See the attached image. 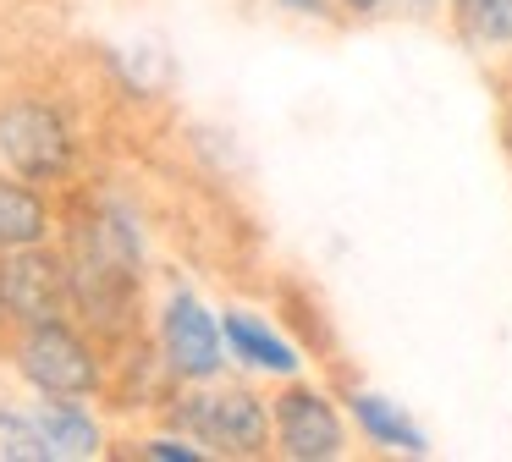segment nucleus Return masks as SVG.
<instances>
[{"label":"nucleus","instance_id":"nucleus-9","mask_svg":"<svg viewBox=\"0 0 512 462\" xmlns=\"http://www.w3.org/2000/svg\"><path fill=\"white\" fill-rule=\"evenodd\" d=\"M347 407H353V424L364 429L369 446H380V451H402V457H424V451H430V435H424V429L413 424V418L402 413L397 402H386V396H375V391H353V396H347Z\"/></svg>","mask_w":512,"mask_h":462},{"label":"nucleus","instance_id":"nucleus-8","mask_svg":"<svg viewBox=\"0 0 512 462\" xmlns=\"http://www.w3.org/2000/svg\"><path fill=\"white\" fill-rule=\"evenodd\" d=\"M50 226H56V215H50L45 193L28 176H0V253L39 248Z\"/></svg>","mask_w":512,"mask_h":462},{"label":"nucleus","instance_id":"nucleus-13","mask_svg":"<svg viewBox=\"0 0 512 462\" xmlns=\"http://www.w3.org/2000/svg\"><path fill=\"white\" fill-rule=\"evenodd\" d=\"M144 457H155V462H199L204 457V446L199 440H182V435H155V440H144Z\"/></svg>","mask_w":512,"mask_h":462},{"label":"nucleus","instance_id":"nucleus-16","mask_svg":"<svg viewBox=\"0 0 512 462\" xmlns=\"http://www.w3.org/2000/svg\"><path fill=\"white\" fill-rule=\"evenodd\" d=\"M408 6H419V11H430V6H441V0H408Z\"/></svg>","mask_w":512,"mask_h":462},{"label":"nucleus","instance_id":"nucleus-14","mask_svg":"<svg viewBox=\"0 0 512 462\" xmlns=\"http://www.w3.org/2000/svg\"><path fill=\"white\" fill-rule=\"evenodd\" d=\"M281 6H287V11H298V17H325V11H331L325 0H281Z\"/></svg>","mask_w":512,"mask_h":462},{"label":"nucleus","instance_id":"nucleus-1","mask_svg":"<svg viewBox=\"0 0 512 462\" xmlns=\"http://www.w3.org/2000/svg\"><path fill=\"white\" fill-rule=\"evenodd\" d=\"M177 429H188L215 457H265L276 446V413L248 385H215L204 380L193 396L177 402Z\"/></svg>","mask_w":512,"mask_h":462},{"label":"nucleus","instance_id":"nucleus-6","mask_svg":"<svg viewBox=\"0 0 512 462\" xmlns=\"http://www.w3.org/2000/svg\"><path fill=\"white\" fill-rule=\"evenodd\" d=\"M276 413V451L292 462H336L347 451V424L331 407V396L314 385H287L270 402Z\"/></svg>","mask_w":512,"mask_h":462},{"label":"nucleus","instance_id":"nucleus-4","mask_svg":"<svg viewBox=\"0 0 512 462\" xmlns=\"http://www.w3.org/2000/svg\"><path fill=\"white\" fill-rule=\"evenodd\" d=\"M155 336H160V363H166L171 380H188V385H204L226 369V325L199 303L193 292H171L160 303V319H155Z\"/></svg>","mask_w":512,"mask_h":462},{"label":"nucleus","instance_id":"nucleus-2","mask_svg":"<svg viewBox=\"0 0 512 462\" xmlns=\"http://www.w3.org/2000/svg\"><path fill=\"white\" fill-rule=\"evenodd\" d=\"M0 160L28 182H67L78 165V132L56 99L17 94L0 105Z\"/></svg>","mask_w":512,"mask_h":462},{"label":"nucleus","instance_id":"nucleus-10","mask_svg":"<svg viewBox=\"0 0 512 462\" xmlns=\"http://www.w3.org/2000/svg\"><path fill=\"white\" fill-rule=\"evenodd\" d=\"M34 418L56 457H100V424L78 396H45Z\"/></svg>","mask_w":512,"mask_h":462},{"label":"nucleus","instance_id":"nucleus-12","mask_svg":"<svg viewBox=\"0 0 512 462\" xmlns=\"http://www.w3.org/2000/svg\"><path fill=\"white\" fill-rule=\"evenodd\" d=\"M0 462H56L39 418H23L12 407H0Z\"/></svg>","mask_w":512,"mask_h":462},{"label":"nucleus","instance_id":"nucleus-3","mask_svg":"<svg viewBox=\"0 0 512 462\" xmlns=\"http://www.w3.org/2000/svg\"><path fill=\"white\" fill-rule=\"evenodd\" d=\"M17 374H23L39 396H89V391L105 385L94 341L78 336L67 319L23 325V341H17Z\"/></svg>","mask_w":512,"mask_h":462},{"label":"nucleus","instance_id":"nucleus-15","mask_svg":"<svg viewBox=\"0 0 512 462\" xmlns=\"http://www.w3.org/2000/svg\"><path fill=\"white\" fill-rule=\"evenodd\" d=\"M342 6H347V11H358V17H375V11L386 6V0H342Z\"/></svg>","mask_w":512,"mask_h":462},{"label":"nucleus","instance_id":"nucleus-11","mask_svg":"<svg viewBox=\"0 0 512 462\" xmlns=\"http://www.w3.org/2000/svg\"><path fill=\"white\" fill-rule=\"evenodd\" d=\"M457 33L479 50H512V0H452Z\"/></svg>","mask_w":512,"mask_h":462},{"label":"nucleus","instance_id":"nucleus-7","mask_svg":"<svg viewBox=\"0 0 512 462\" xmlns=\"http://www.w3.org/2000/svg\"><path fill=\"white\" fill-rule=\"evenodd\" d=\"M221 325H226V352H232L237 363H248L254 374H281V380L298 374V363H303L298 347H292L287 336H276L259 314L232 308V314H221Z\"/></svg>","mask_w":512,"mask_h":462},{"label":"nucleus","instance_id":"nucleus-5","mask_svg":"<svg viewBox=\"0 0 512 462\" xmlns=\"http://www.w3.org/2000/svg\"><path fill=\"white\" fill-rule=\"evenodd\" d=\"M72 303V264L61 253L39 248H12L0 253V314L17 325H45L61 319Z\"/></svg>","mask_w":512,"mask_h":462}]
</instances>
